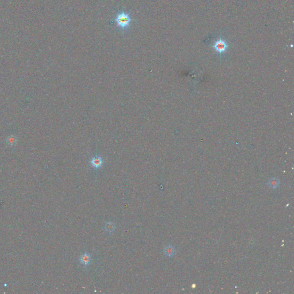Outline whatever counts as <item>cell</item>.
Masks as SVG:
<instances>
[{
  "label": "cell",
  "mask_w": 294,
  "mask_h": 294,
  "mask_svg": "<svg viewBox=\"0 0 294 294\" xmlns=\"http://www.w3.org/2000/svg\"><path fill=\"white\" fill-rule=\"evenodd\" d=\"M133 22V19L130 11L122 9L117 11L110 23L123 35H126L130 30Z\"/></svg>",
  "instance_id": "1"
},
{
  "label": "cell",
  "mask_w": 294,
  "mask_h": 294,
  "mask_svg": "<svg viewBox=\"0 0 294 294\" xmlns=\"http://www.w3.org/2000/svg\"><path fill=\"white\" fill-rule=\"evenodd\" d=\"M229 44L224 38H220L214 42L213 47L214 51L220 54H224L229 48Z\"/></svg>",
  "instance_id": "2"
},
{
  "label": "cell",
  "mask_w": 294,
  "mask_h": 294,
  "mask_svg": "<svg viewBox=\"0 0 294 294\" xmlns=\"http://www.w3.org/2000/svg\"><path fill=\"white\" fill-rule=\"evenodd\" d=\"M91 166L94 169H98L103 165V160L101 156L95 155L90 161Z\"/></svg>",
  "instance_id": "3"
},
{
  "label": "cell",
  "mask_w": 294,
  "mask_h": 294,
  "mask_svg": "<svg viewBox=\"0 0 294 294\" xmlns=\"http://www.w3.org/2000/svg\"><path fill=\"white\" fill-rule=\"evenodd\" d=\"M80 262L85 266L89 265L91 262V256L89 253H83L80 257Z\"/></svg>",
  "instance_id": "4"
},
{
  "label": "cell",
  "mask_w": 294,
  "mask_h": 294,
  "mask_svg": "<svg viewBox=\"0 0 294 294\" xmlns=\"http://www.w3.org/2000/svg\"><path fill=\"white\" fill-rule=\"evenodd\" d=\"M163 251H164L165 255L167 257H171L174 255L175 250V248L173 245H167L166 247H165Z\"/></svg>",
  "instance_id": "5"
},
{
  "label": "cell",
  "mask_w": 294,
  "mask_h": 294,
  "mask_svg": "<svg viewBox=\"0 0 294 294\" xmlns=\"http://www.w3.org/2000/svg\"><path fill=\"white\" fill-rule=\"evenodd\" d=\"M105 230L110 234H113L116 230V225L112 222H107L105 224Z\"/></svg>",
  "instance_id": "6"
},
{
  "label": "cell",
  "mask_w": 294,
  "mask_h": 294,
  "mask_svg": "<svg viewBox=\"0 0 294 294\" xmlns=\"http://www.w3.org/2000/svg\"><path fill=\"white\" fill-rule=\"evenodd\" d=\"M268 185L273 189H276L280 185V181L276 177H272L269 179Z\"/></svg>",
  "instance_id": "7"
}]
</instances>
